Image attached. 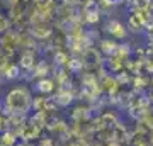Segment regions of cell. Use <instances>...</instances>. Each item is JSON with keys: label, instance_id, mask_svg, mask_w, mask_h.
I'll return each instance as SVG.
<instances>
[{"label": "cell", "instance_id": "13", "mask_svg": "<svg viewBox=\"0 0 153 146\" xmlns=\"http://www.w3.org/2000/svg\"><path fill=\"white\" fill-rule=\"evenodd\" d=\"M53 2L55 0H34V5L38 7L39 10H55L53 9Z\"/></svg>", "mask_w": 153, "mask_h": 146}, {"label": "cell", "instance_id": "12", "mask_svg": "<svg viewBox=\"0 0 153 146\" xmlns=\"http://www.w3.org/2000/svg\"><path fill=\"white\" fill-rule=\"evenodd\" d=\"M21 66L19 65H14V63H10V66L7 68L5 75H4V78L5 80H16V78H19L21 76Z\"/></svg>", "mask_w": 153, "mask_h": 146}, {"label": "cell", "instance_id": "2", "mask_svg": "<svg viewBox=\"0 0 153 146\" xmlns=\"http://www.w3.org/2000/svg\"><path fill=\"white\" fill-rule=\"evenodd\" d=\"M105 33L109 34L112 39H116V41H121V39L126 38V27L123 26V22L116 21V19H107V22H105Z\"/></svg>", "mask_w": 153, "mask_h": 146}, {"label": "cell", "instance_id": "10", "mask_svg": "<svg viewBox=\"0 0 153 146\" xmlns=\"http://www.w3.org/2000/svg\"><path fill=\"white\" fill-rule=\"evenodd\" d=\"M16 145H17V138L12 129H7L0 134V146H16Z\"/></svg>", "mask_w": 153, "mask_h": 146}, {"label": "cell", "instance_id": "4", "mask_svg": "<svg viewBox=\"0 0 153 146\" xmlns=\"http://www.w3.org/2000/svg\"><path fill=\"white\" fill-rule=\"evenodd\" d=\"M29 34L34 39H46L51 36V27L48 22H38V24H31L29 27Z\"/></svg>", "mask_w": 153, "mask_h": 146}, {"label": "cell", "instance_id": "18", "mask_svg": "<svg viewBox=\"0 0 153 146\" xmlns=\"http://www.w3.org/2000/svg\"><path fill=\"white\" fill-rule=\"evenodd\" d=\"M2 114H4V104L0 102V116H2Z\"/></svg>", "mask_w": 153, "mask_h": 146}, {"label": "cell", "instance_id": "9", "mask_svg": "<svg viewBox=\"0 0 153 146\" xmlns=\"http://www.w3.org/2000/svg\"><path fill=\"white\" fill-rule=\"evenodd\" d=\"M119 44L116 43V39H100L99 41V51L104 54V56H112V54L117 51Z\"/></svg>", "mask_w": 153, "mask_h": 146}, {"label": "cell", "instance_id": "17", "mask_svg": "<svg viewBox=\"0 0 153 146\" xmlns=\"http://www.w3.org/2000/svg\"><path fill=\"white\" fill-rule=\"evenodd\" d=\"M148 99H150V102H152V104H153V88H152V92L148 93Z\"/></svg>", "mask_w": 153, "mask_h": 146}, {"label": "cell", "instance_id": "1", "mask_svg": "<svg viewBox=\"0 0 153 146\" xmlns=\"http://www.w3.org/2000/svg\"><path fill=\"white\" fill-rule=\"evenodd\" d=\"M33 95L29 92L27 87L17 85L10 88L5 93L4 99V114L7 117L10 116H26L33 109Z\"/></svg>", "mask_w": 153, "mask_h": 146}, {"label": "cell", "instance_id": "3", "mask_svg": "<svg viewBox=\"0 0 153 146\" xmlns=\"http://www.w3.org/2000/svg\"><path fill=\"white\" fill-rule=\"evenodd\" d=\"M17 65L21 66L22 71H33L34 66L38 65V61H36V51L34 49H24V53H22L21 60H19V63Z\"/></svg>", "mask_w": 153, "mask_h": 146}, {"label": "cell", "instance_id": "11", "mask_svg": "<svg viewBox=\"0 0 153 146\" xmlns=\"http://www.w3.org/2000/svg\"><path fill=\"white\" fill-rule=\"evenodd\" d=\"M66 68H68V71H71V73H78V71H82L83 68H85V65H83L82 58L73 56V58H70L68 65H66Z\"/></svg>", "mask_w": 153, "mask_h": 146}, {"label": "cell", "instance_id": "16", "mask_svg": "<svg viewBox=\"0 0 153 146\" xmlns=\"http://www.w3.org/2000/svg\"><path fill=\"white\" fill-rule=\"evenodd\" d=\"M16 146H29V145H27V141H17Z\"/></svg>", "mask_w": 153, "mask_h": 146}, {"label": "cell", "instance_id": "15", "mask_svg": "<svg viewBox=\"0 0 153 146\" xmlns=\"http://www.w3.org/2000/svg\"><path fill=\"white\" fill-rule=\"evenodd\" d=\"M145 70H146L148 73H152V75H153V56H152V60H150V58H146V60H145Z\"/></svg>", "mask_w": 153, "mask_h": 146}, {"label": "cell", "instance_id": "5", "mask_svg": "<svg viewBox=\"0 0 153 146\" xmlns=\"http://www.w3.org/2000/svg\"><path fill=\"white\" fill-rule=\"evenodd\" d=\"M100 51H97L95 48H87L85 51L82 53V61L83 65L87 66V68H95L97 65H100Z\"/></svg>", "mask_w": 153, "mask_h": 146}, {"label": "cell", "instance_id": "6", "mask_svg": "<svg viewBox=\"0 0 153 146\" xmlns=\"http://www.w3.org/2000/svg\"><path fill=\"white\" fill-rule=\"evenodd\" d=\"M49 71H51V66H49V63H48L46 60H41V61H38V65L34 66V70L27 73V78L31 76V78L41 80V78H46V76L49 75Z\"/></svg>", "mask_w": 153, "mask_h": 146}, {"label": "cell", "instance_id": "7", "mask_svg": "<svg viewBox=\"0 0 153 146\" xmlns=\"http://www.w3.org/2000/svg\"><path fill=\"white\" fill-rule=\"evenodd\" d=\"M53 97H55L56 104H58L60 107H68V105L71 104V100H73V93L70 92L68 87H60L58 92H56Z\"/></svg>", "mask_w": 153, "mask_h": 146}, {"label": "cell", "instance_id": "14", "mask_svg": "<svg viewBox=\"0 0 153 146\" xmlns=\"http://www.w3.org/2000/svg\"><path fill=\"white\" fill-rule=\"evenodd\" d=\"M10 31V22L2 12H0V34H5Z\"/></svg>", "mask_w": 153, "mask_h": 146}, {"label": "cell", "instance_id": "8", "mask_svg": "<svg viewBox=\"0 0 153 146\" xmlns=\"http://www.w3.org/2000/svg\"><path fill=\"white\" fill-rule=\"evenodd\" d=\"M34 90L39 93V95H49V93L55 90V80L51 78H41V80H36L34 83Z\"/></svg>", "mask_w": 153, "mask_h": 146}, {"label": "cell", "instance_id": "19", "mask_svg": "<svg viewBox=\"0 0 153 146\" xmlns=\"http://www.w3.org/2000/svg\"><path fill=\"white\" fill-rule=\"evenodd\" d=\"M131 0H121V4H129Z\"/></svg>", "mask_w": 153, "mask_h": 146}]
</instances>
